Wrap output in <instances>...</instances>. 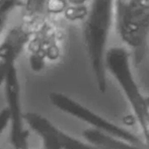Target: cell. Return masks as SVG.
Returning <instances> with one entry per match:
<instances>
[{
  "mask_svg": "<svg viewBox=\"0 0 149 149\" xmlns=\"http://www.w3.org/2000/svg\"><path fill=\"white\" fill-rule=\"evenodd\" d=\"M104 69L108 77L111 76L117 83L129 106L144 149H149V98L135 76L131 52L124 46L109 47Z\"/></svg>",
  "mask_w": 149,
  "mask_h": 149,
  "instance_id": "1",
  "label": "cell"
},
{
  "mask_svg": "<svg viewBox=\"0 0 149 149\" xmlns=\"http://www.w3.org/2000/svg\"><path fill=\"white\" fill-rule=\"evenodd\" d=\"M114 24L115 0H90L80 29L90 70L102 93H104L108 87L104 57Z\"/></svg>",
  "mask_w": 149,
  "mask_h": 149,
  "instance_id": "2",
  "label": "cell"
},
{
  "mask_svg": "<svg viewBox=\"0 0 149 149\" xmlns=\"http://www.w3.org/2000/svg\"><path fill=\"white\" fill-rule=\"evenodd\" d=\"M26 41L24 54L35 72H41L62 60L66 49L67 26L50 17H43L22 28Z\"/></svg>",
  "mask_w": 149,
  "mask_h": 149,
  "instance_id": "3",
  "label": "cell"
},
{
  "mask_svg": "<svg viewBox=\"0 0 149 149\" xmlns=\"http://www.w3.org/2000/svg\"><path fill=\"white\" fill-rule=\"evenodd\" d=\"M114 26L134 62L140 63L149 49V0H115Z\"/></svg>",
  "mask_w": 149,
  "mask_h": 149,
  "instance_id": "4",
  "label": "cell"
},
{
  "mask_svg": "<svg viewBox=\"0 0 149 149\" xmlns=\"http://www.w3.org/2000/svg\"><path fill=\"white\" fill-rule=\"evenodd\" d=\"M48 97L50 104L58 111L69 115L78 121L86 123L89 126L88 129L116 139L122 143L144 149L143 143L137 133H133L123 126L118 125L115 122L96 114L71 96L63 92L53 91L49 93Z\"/></svg>",
  "mask_w": 149,
  "mask_h": 149,
  "instance_id": "5",
  "label": "cell"
},
{
  "mask_svg": "<svg viewBox=\"0 0 149 149\" xmlns=\"http://www.w3.org/2000/svg\"><path fill=\"white\" fill-rule=\"evenodd\" d=\"M24 117L29 130L33 131L41 141L48 142L57 149H108L65 132L39 113L28 112L24 113Z\"/></svg>",
  "mask_w": 149,
  "mask_h": 149,
  "instance_id": "6",
  "label": "cell"
},
{
  "mask_svg": "<svg viewBox=\"0 0 149 149\" xmlns=\"http://www.w3.org/2000/svg\"><path fill=\"white\" fill-rule=\"evenodd\" d=\"M65 5L71 8H82L88 5L90 0H61Z\"/></svg>",
  "mask_w": 149,
  "mask_h": 149,
  "instance_id": "7",
  "label": "cell"
}]
</instances>
